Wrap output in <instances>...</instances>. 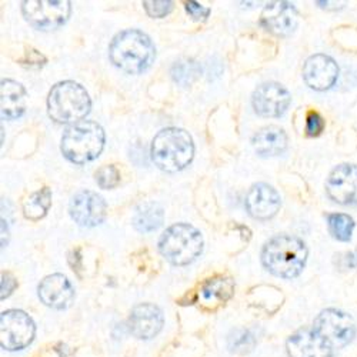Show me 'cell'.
<instances>
[{
	"label": "cell",
	"mask_w": 357,
	"mask_h": 357,
	"mask_svg": "<svg viewBox=\"0 0 357 357\" xmlns=\"http://www.w3.org/2000/svg\"><path fill=\"white\" fill-rule=\"evenodd\" d=\"M112 63L129 75H140L155 63L156 47L144 32L126 29L117 33L109 46Z\"/></svg>",
	"instance_id": "cell-1"
},
{
	"label": "cell",
	"mask_w": 357,
	"mask_h": 357,
	"mask_svg": "<svg viewBox=\"0 0 357 357\" xmlns=\"http://www.w3.org/2000/svg\"><path fill=\"white\" fill-rule=\"evenodd\" d=\"M307 248L299 237L279 234L263 246L261 263L272 275L282 279H293L305 269Z\"/></svg>",
	"instance_id": "cell-2"
},
{
	"label": "cell",
	"mask_w": 357,
	"mask_h": 357,
	"mask_svg": "<svg viewBox=\"0 0 357 357\" xmlns=\"http://www.w3.org/2000/svg\"><path fill=\"white\" fill-rule=\"evenodd\" d=\"M151 155L160 170L176 173L192 163L195 158V143L185 129L167 128L155 136Z\"/></svg>",
	"instance_id": "cell-3"
},
{
	"label": "cell",
	"mask_w": 357,
	"mask_h": 357,
	"mask_svg": "<svg viewBox=\"0 0 357 357\" xmlns=\"http://www.w3.org/2000/svg\"><path fill=\"white\" fill-rule=\"evenodd\" d=\"M92 100L86 89L72 80H65L52 87L47 98V113L57 123H79L91 112Z\"/></svg>",
	"instance_id": "cell-4"
},
{
	"label": "cell",
	"mask_w": 357,
	"mask_h": 357,
	"mask_svg": "<svg viewBox=\"0 0 357 357\" xmlns=\"http://www.w3.org/2000/svg\"><path fill=\"white\" fill-rule=\"evenodd\" d=\"M105 140V130L100 125L92 121H82L66 129L62 136L61 151L69 162L84 165L100 156Z\"/></svg>",
	"instance_id": "cell-5"
},
{
	"label": "cell",
	"mask_w": 357,
	"mask_h": 357,
	"mask_svg": "<svg viewBox=\"0 0 357 357\" xmlns=\"http://www.w3.org/2000/svg\"><path fill=\"white\" fill-rule=\"evenodd\" d=\"M159 252L174 266L190 264L203 252V236L192 225L176 223L160 236Z\"/></svg>",
	"instance_id": "cell-6"
},
{
	"label": "cell",
	"mask_w": 357,
	"mask_h": 357,
	"mask_svg": "<svg viewBox=\"0 0 357 357\" xmlns=\"http://www.w3.org/2000/svg\"><path fill=\"white\" fill-rule=\"evenodd\" d=\"M72 12L68 0H26L22 3V13L26 22L39 31H54L63 26Z\"/></svg>",
	"instance_id": "cell-7"
},
{
	"label": "cell",
	"mask_w": 357,
	"mask_h": 357,
	"mask_svg": "<svg viewBox=\"0 0 357 357\" xmlns=\"http://www.w3.org/2000/svg\"><path fill=\"white\" fill-rule=\"evenodd\" d=\"M313 331L332 349H340L353 340L356 326L347 313L336 309H327L316 317Z\"/></svg>",
	"instance_id": "cell-8"
},
{
	"label": "cell",
	"mask_w": 357,
	"mask_h": 357,
	"mask_svg": "<svg viewBox=\"0 0 357 357\" xmlns=\"http://www.w3.org/2000/svg\"><path fill=\"white\" fill-rule=\"evenodd\" d=\"M36 326L22 310H8L0 316V344L5 350H22L35 339Z\"/></svg>",
	"instance_id": "cell-9"
},
{
	"label": "cell",
	"mask_w": 357,
	"mask_h": 357,
	"mask_svg": "<svg viewBox=\"0 0 357 357\" xmlns=\"http://www.w3.org/2000/svg\"><path fill=\"white\" fill-rule=\"evenodd\" d=\"M106 212L107 204L103 197L91 190L77 192L69 203L70 218L82 227L99 226L106 219Z\"/></svg>",
	"instance_id": "cell-10"
},
{
	"label": "cell",
	"mask_w": 357,
	"mask_h": 357,
	"mask_svg": "<svg viewBox=\"0 0 357 357\" xmlns=\"http://www.w3.org/2000/svg\"><path fill=\"white\" fill-rule=\"evenodd\" d=\"M290 103L291 96L287 89L275 82L260 84L252 96L253 109L261 117H280Z\"/></svg>",
	"instance_id": "cell-11"
},
{
	"label": "cell",
	"mask_w": 357,
	"mask_h": 357,
	"mask_svg": "<svg viewBox=\"0 0 357 357\" xmlns=\"http://www.w3.org/2000/svg\"><path fill=\"white\" fill-rule=\"evenodd\" d=\"M326 192L339 204L357 203V165H340L327 177Z\"/></svg>",
	"instance_id": "cell-12"
},
{
	"label": "cell",
	"mask_w": 357,
	"mask_h": 357,
	"mask_svg": "<svg viewBox=\"0 0 357 357\" xmlns=\"http://www.w3.org/2000/svg\"><path fill=\"white\" fill-rule=\"evenodd\" d=\"M297 10L289 2L267 3L260 15V24L271 33L284 38L290 36L297 26Z\"/></svg>",
	"instance_id": "cell-13"
},
{
	"label": "cell",
	"mask_w": 357,
	"mask_h": 357,
	"mask_svg": "<svg viewBox=\"0 0 357 357\" xmlns=\"http://www.w3.org/2000/svg\"><path fill=\"white\" fill-rule=\"evenodd\" d=\"M339 76V66L331 56L313 54L303 66V80L313 91L323 92L331 89Z\"/></svg>",
	"instance_id": "cell-14"
},
{
	"label": "cell",
	"mask_w": 357,
	"mask_h": 357,
	"mask_svg": "<svg viewBox=\"0 0 357 357\" xmlns=\"http://www.w3.org/2000/svg\"><path fill=\"white\" fill-rule=\"evenodd\" d=\"M246 211L253 219L269 220L278 215L282 206L280 195L271 185L257 183L246 195Z\"/></svg>",
	"instance_id": "cell-15"
},
{
	"label": "cell",
	"mask_w": 357,
	"mask_h": 357,
	"mask_svg": "<svg viewBox=\"0 0 357 357\" xmlns=\"http://www.w3.org/2000/svg\"><path fill=\"white\" fill-rule=\"evenodd\" d=\"M39 299L49 307L62 310L70 306L75 290L66 276L56 273L46 276L38 287Z\"/></svg>",
	"instance_id": "cell-16"
},
{
	"label": "cell",
	"mask_w": 357,
	"mask_h": 357,
	"mask_svg": "<svg viewBox=\"0 0 357 357\" xmlns=\"http://www.w3.org/2000/svg\"><path fill=\"white\" fill-rule=\"evenodd\" d=\"M163 327L162 310L151 303H143L132 310L129 317V329L137 339H152L159 335Z\"/></svg>",
	"instance_id": "cell-17"
},
{
	"label": "cell",
	"mask_w": 357,
	"mask_h": 357,
	"mask_svg": "<svg viewBox=\"0 0 357 357\" xmlns=\"http://www.w3.org/2000/svg\"><path fill=\"white\" fill-rule=\"evenodd\" d=\"M289 357H333V349L313 329L291 335L286 343Z\"/></svg>",
	"instance_id": "cell-18"
},
{
	"label": "cell",
	"mask_w": 357,
	"mask_h": 357,
	"mask_svg": "<svg viewBox=\"0 0 357 357\" xmlns=\"http://www.w3.org/2000/svg\"><path fill=\"white\" fill-rule=\"evenodd\" d=\"M0 106H2V116L8 121L19 119L26 110V89L16 80H2V84H0Z\"/></svg>",
	"instance_id": "cell-19"
},
{
	"label": "cell",
	"mask_w": 357,
	"mask_h": 357,
	"mask_svg": "<svg viewBox=\"0 0 357 357\" xmlns=\"http://www.w3.org/2000/svg\"><path fill=\"white\" fill-rule=\"evenodd\" d=\"M252 144L260 156H279L286 151L287 136L278 126H266L253 136Z\"/></svg>",
	"instance_id": "cell-20"
},
{
	"label": "cell",
	"mask_w": 357,
	"mask_h": 357,
	"mask_svg": "<svg viewBox=\"0 0 357 357\" xmlns=\"http://www.w3.org/2000/svg\"><path fill=\"white\" fill-rule=\"evenodd\" d=\"M234 293V282L230 278L215 276L206 280L199 291L200 302L204 306L218 307L225 305Z\"/></svg>",
	"instance_id": "cell-21"
},
{
	"label": "cell",
	"mask_w": 357,
	"mask_h": 357,
	"mask_svg": "<svg viewBox=\"0 0 357 357\" xmlns=\"http://www.w3.org/2000/svg\"><path fill=\"white\" fill-rule=\"evenodd\" d=\"M163 207L156 202H146L137 206L133 216V226L140 233L158 230L163 223Z\"/></svg>",
	"instance_id": "cell-22"
},
{
	"label": "cell",
	"mask_w": 357,
	"mask_h": 357,
	"mask_svg": "<svg viewBox=\"0 0 357 357\" xmlns=\"http://www.w3.org/2000/svg\"><path fill=\"white\" fill-rule=\"evenodd\" d=\"M52 206V192L49 188H43L29 196L23 202V215L26 219L38 222L47 215Z\"/></svg>",
	"instance_id": "cell-23"
},
{
	"label": "cell",
	"mask_w": 357,
	"mask_h": 357,
	"mask_svg": "<svg viewBox=\"0 0 357 357\" xmlns=\"http://www.w3.org/2000/svg\"><path fill=\"white\" fill-rule=\"evenodd\" d=\"M327 227L331 234L339 242H349L351 239L354 220L344 213H331L327 215Z\"/></svg>",
	"instance_id": "cell-24"
},
{
	"label": "cell",
	"mask_w": 357,
	"mask_h": 357,
	"mask_svg": "<svg viewBox=\"0 0 357 357\" xmlns=\"http://www.w3.org/2000/svg\"><path fill=\"white\" fill-rule=\"evenodd\" d=\"M200 72V65L193 59H182L172 66L170 75L177 84L190 86L199 77Z\"/></svg>",
	"instance_id": "cell-25"
},
{
	"label": "cell",
	"mask_w": 357,
	"mask_h": 357,
	"mask_svg": "<svg viewBox=\"0 0 357 357\" xmlns=\"http://www.w3.org/2000/svg\"><path fill=\"white\" fill-rule=\"evenodd\" d=\"M95 177H96L98 186L105 190L114 189L119 183H121V172H119V169L113 165H106L98 169V172L95 173Z\"/></svg>",
	"instance_id": "cell-26"
},
{
	"label": "cell",
	"mask_w": 357,
	"mask_h": 357,
	"mask_svg": "<svg viewBox=\"0 0 357 357\" xmlns=\"http://www.w3.org/2000/svg\"><path fill=\"white\" fill-rule=\"evenodd\" d=\"M256 344L255 336L249 331H234L229 337V347L236 353H248Z\"/></svg>",
	"instance_id": "cell-27"
},
{
	"label": "cell",
	"mask_w": 357,
	"mask_h": 357,
	"mask_svg": "<svg viewBox=\"0 0 357 357\" xmlns=\"http://www.w3.org/2000/svg\"><path fill=\"white\" fill-rule=\"evenodd\" d=\"M143 8L151 17L162 19L172 12L173 2L170 0H152V2H149L147 0V2H143Z\"/></svg>",
	"instance_id": "cell-28"
},
{
	"label": "cell",
	"mask_w": 357,
	"mask_h": 357,
	"mask_svg": "<svg viewBox=\"0 0 357 357\" xmlns=\"http://www.w3.org/2000/svg\"><path fill=\"white\" fill-rule=\"evenodd\" d=\"M47 62V59L36 49L33 47H29L24 52L23 59H20V65L29 68V69H39L43 68Z\"/></svg>",
	"instance_id": "cell-29"
},
{
	"label": "cell",
	"mask_w": 357,
	"mask_h": 357,
	"mask_svg": "<svg viewBox=\"0 0 357 357\" xmlns=\"http://www.w3.org/2000/svg\"><path fill=\"white\" fill-rule=\"evenodd\" d=\"M323 130H324V119L319 113L310 112L306 119V133L314 137V136H319Z\"/></svg>",
	"instance_id": "cell-30"
},
{
	"label": "cell",
	"mask_w": 357,
	"mask_h": 357,
	"mask_svg": "<svg viewBox=\"0 0 357 357\" xmlns=\"http://www.w3.org/2000/svg\"><path fill=\"white\" fill-rule=\"evenodd\" d=\"M186 12L193 17V20H204L211 15V9L199 5L197 2H186L185 3Z\"/></svg>",
	"instance_id": "cell-31"
},
{
	"label": "cell",
	"mask_w": 357,
	"mask_h": 357,
	"mask_svg": "<svg viewBox=\"0 0 357 357\" xmlns=\"http://www.w3.org/2000/svg\"><path fill=\"white\" fill-rule=\"evenodd\" d=\"M16 287H17L16 278L12 273L3 272L2 273V289H0L2 290V301H5L6 297H9L15 291Z\"/></svg>",
	"instance_id": "cell-32"
},
{
	"label": "cell",
	"mask_w": 357,
	"mask_h": 357,
	"mask_svg": "<svg viewBox=\"0 0 357 357\" xmlns=\"http://www.w3.org/2000/svg\"><path fill=\"white\" fill-rule=\"evenodd\" d=\"M344 257H342L340 267L342 269H353L357 266V252L356 253H344Z\"/></svg>",
	"instance_id": "cell-33"
}]
</instances>
